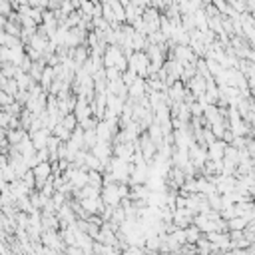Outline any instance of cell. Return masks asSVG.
Returning a JSON list of instances; mask_svg holds the SVG:
<instances>
[{"label":"cell","mask_w":255,"mask_h":255,"mask_svg":"<svg viewBox=\"0 0 255 255\" xmlns=\"http://www.w3.org/2000/svg\"><path fill=\"white\" fill-rule=\"evenodd\" d=\"M50 172H52V168H50V164H48V162H40V164H36L34 168H32V174L36 176V179H38V185H42L44 181H48V178H50Z\"/></svg>","instance_id":"1"}]
</instances>
